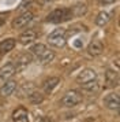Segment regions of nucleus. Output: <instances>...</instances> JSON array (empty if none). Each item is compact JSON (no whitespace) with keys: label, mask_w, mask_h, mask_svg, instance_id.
<instances>
[{"label":"nucleus","mask_w":120,"mask_h":122,"mask_svg":"<svg viewBox=\"0 0 120 122\" xmlns=\"http://www.w3.org/2000/svg\"><path fill=\"white\" fill-rule=\"evenodd\" d=\"M7 15L8 14H0V26H3L7 21Z\"/></svg>","instance_id":"b1692460"},{"label":"nucleus","mask_w":120,"mask_h":122,"mask_svg":"<svg viewBox=\"0 0 120 122\" xmlns=\"http://www.w3.org/2000/svg\"><path fill=\"white\" fill-rule=\"evenodd\" d=\"M60 84V78L59 77H49L44 81V92L51 95L53 92V89Z\"/></svg>","instance_id":"4468645a"},{"label":"nucleus","mask_w":120,"mask_h":122,"mask_svg":"<svg viewBox=\"0 0 120 122\" xmlns=\"http://www.w3.org/2000/svg\"><path fill=\"white\" fill-rule=\"evenodd\" d=\"M94 80H97L96 70H93V69H85V70H82L78 74L76 82L79 84V85H83V84H87V82H90V81H94Z\"/></svg>","instance_id":"20e7f679"},{"label":"nucleus","mask_w":120,"mask_h":122,"mask_svg":"<svg viewBox=\"0 0 120 122\" xmlns=\"http://www.w3.org/2000/svg\"><path fill=\"white\" fill-rule=\"evenodd\" d=\"M105 82L106 86L109 88H115L119 85V73L113 71V70H106L105 71Z\"/></svg>","instance_id":"ddd939ff"},{"label":"nucleus","mask_w":120,"mask_h":122,"mask_svg":"<svg viewBox=\"0 0 120 122\" xmlns=\"http://www.w3.org/2000/svg\"><path fill=\"white\" fill-rule=\"evenodd\" d=\"M38 59H40V62H41L42 65H48V63H51V62L55 59V52L51 51V50H46Z\"/></svg>","instance_id":"6ab92c4d"},{"label":"nucleus","mask_w":120,"mask_h":122,"mask_svg":"<svg viewBox=\"0 0 120 122\" xmlns=\"http://www.w3.org/2000/svg\"><path fill=\"white\" fill-rule=\"evenodd\" d=\"M15 91H16V96L19 99H23V97H29L37 89H36V85L33 82H25V84H22L19 88H16Z\"/></svg>","instance_id":"1a4fd4ad"},{"label":"nucleus","mask_w":120,"mask_h":122,"mask_svg":"<svg viewBox=\"0 0 120 122\" xmlns=\"http://www.w3.org/2000/svg\"><path fill=\"white\" fill-rule=\"evenodd\" d=\"M48 50V47L45 44H41V43H38V44H34L32 45V48H30V52H32L34 56H37V58H40V56L42 55L45 51Z\"/></svg>","instance_id":"f3484780"},{"label":"nucleus","mask_w":120,"mask_h":122,"mask_svg":"<svg viewBox=\"0 0 120 122\" xmlns=\"http://www.w3.org/2000/svg\"><path fill=\"white\" fill-rule=\"evenodd\" d=\"M53 1H55V0H38V4H41V6L46 7V6H51Z\"/></svg>","instance_id":"5701e85b"},{"label":"nucleus","mask_w":120,"mask_h":122,"mask_svg":"<svg viewBox=\"0 0 120 122\" xmlns=\"http://www.w3.org/2000/svg\"><path fill=\"white\" fill-rule=\"evenodd\" d=\"M29 100H30V103H33V104H40V103H42V100H44V95L41 92H38V91H34L29 96Z\"/></svg>","instance_id":"412c9836"},{"label":"nucleus","mask_w":120,"mask_h":122,"mask_svg":"<svg viewBox=\"0 0 120 122\" xmlns=\"http://www.w3.org/2000/svg\"><path fill=\"white\" fill-rule=\"evenodd\" d=\"M16 88H18L16 81H14V80H8V81H5V82L1 85V88H0V95L4 96V97L11 96V95L15 92Z\"/></svg>","instance_id":"9b49d317"},{"label":"nucleus","mask_w":120,"mask_h":122,"mask_svg":"<svg viewBox=\"0 0 120 122\" xmlns=\"http://www.w3.org/2000/svg\"><path fill=\"white\" fill-rule=\"evenodd\" d=\"M109 19H111V15H109L108 12L101 11L97 17H96V25H98V26H104V25H106V23L109 22Z\"/></svg>","instance_id":"a211bd4d"},{"label":"nucleus","mask_w":120,"mask_h":122,"mask_svg":"<svg viewBox=\"0 0 120 122\" xmlns=\"http://www.w3.org/2000/svg\"><path fill=\"white\" fill-rule=\"evenodd\" d=\"M72 17H82L86 14V4H76L75 7L71 8Z\"/></svg>","instance_id":"aec40b11"},{"label":"nucleus","mask_w":120,"mask_h":122,"mask_svg":"<svg viewBox=\"0 0 120 122\" xmlns=\"http://www.w3.org/2000/svg\"><path fill=\"white\" fill-rule=\"evenodd\" d=\"M15 47V39H5L0 43V52L4 55V54H8L14 50Z\"/></svg>","instance_id":"dca6fc26"},{"label":"nucleus","mask_w":120,"mask_h":122,"mask_svg":"<svg viewBox=\"0 0 120 122\" xmlns=\"http://www.w3.org/2000/svg\"><path fill=\"white\" fill-rule=\"evenodd\" d=\"M70 18H72L71 8H56L48 14L46 21L51 23H61L64 21H68Z\"/></svg>","instance_id":"f257e3e1"},{"label":"nucleus","mask_w":120,"mask_h":122,"mask_svg":"<svg viewBox=\"0 0 120 122\" xmlns=\"http://www.w3.org/2000/svg\"><path fill=\"white\" fill-rule=\"evenodd\" d=\"M32 62H33L32 54H27V52H25V54L19 55V56L15 59V62H14L16 71H21V70H23V69H26V67L29 66L30 63H32Z\"/></svg>","instance_id":"6e6552de"},{"label":"nucleus","mask_w":120,"mask_h":122,"mask_svg":"<svg viewBox=\"0 0 120 122\" xmlns=\"http://www.w3.org/2000/svg\"><path fill=\"white\" fill-rule=\"evenodd\" d=\"M36 39H37V32L33 30V29H27L19 36V43L22 45H29L32 44Z\"/></svg>","instance_id":"f8f14e48"},{"label":"nucleus","mask_w":120,"mask_h":122,"mask_svg":"<svg viewBox=\"0 0 120 122\" xmlns=\"http://www.w3.org/2000/svg\"><path fill=\"white\" fill-rule=\"evenodd\" d=\"M15 73H16V69H15L14 62H10V63L4 65V66L0 69V82L4 84L5 81L11 80V77H12Z\"/></svg>","instance_id":"423d86ee"},{"label":"nucleus","mask_w":120,"mask_h":122,"mask_svg":"<svg viewBox=\"0 0 120 122\" xmlns=\"http://www.w3.org/2000/svg\"><path fill=\"white\" fill-rule=\"evenodd\" d=\"M12 121L14 122H29V112L26 108L19 107L12 112Z\"/></svg>","instance_id":"2eb2a0df"},{"label":"nucleus","mask_w":120,"mask_h":122,"mask_svg":"<svg viewBox=\"0 0 120 122\" xmlns=\"http://www.w3.org/2000/svg\"><path fill=\"white\" fill-rule=\"evenodd\" d=\"M32 19H33V12H30V11L22 12L19 17L14 19V22H12V28L14 29L25 28V26H27L29 23L32 22Z\"/></svg>","instance_id":"39448f33"},{"label":"nucleus","mask_w":120,"mask_h":122,"mask_svg":"<svg viewBox=\"0 0 120 122\" xmlns=\"http://www.w3.org/2000/svg\"><path fill=\"white\" fill-rule=\"evenodd\" d=\"M101 4H112V3H115L116 0H98Z\"/></svg>","instance_id":"393cba45"},{"label":"nucleus","mask_w":120,"mask_h":122,"mask_svg":"<svg viewBox=\"0 0 120 122\" xmlns=\"http://www.w3.org/2000/svg\"><path fill=\"white\" fill-rule=\"evenodd\" d=\"M82 102V95L79 91H75V89H71L67 93L61 97L60 100V106L61 107H67V108H71V107H75L76 104H79Z\"/></svg>","instance_id":"7ed1b4c3"},{"label":"nucleus","mask_w":120,"mask_h":122,"mask_svg":"<svg viewBox=\"0 0 120 122\" xmlns=\"http://www.w3.org/2000/svg\"><path fill=\"white\" fill-rule=\"evenodd\" d=\"M104 106L109 108V110H119L120 106V96L117 92H113V93H109L104 97Z\"/></svg>","instance_id":"0eeeda50"},{"label":"nucleus","mask_w":120,"mask_h":122,"mask_svg":"<svg viewBox=\"0 0 120 122\" xmlns=\"http://www.w3.org/2000/svg\"><path fill=\"white\" fill-rule=\"evenodd\" d=\"M98 88H100V85H98L97 80H94V81H90V82L83 84V85H82V89H85V91H89V92H96V91H98Z\"/></svg>","instance_id":"4be33fe9"},{"label":"nucleus","mask_w":120,"mask_h":122,"mask_svg":"<svg viewBox=\"0 0 120 122\" xmlns=\"http://www.w3.org/2000/svg\"><path fill=\"white\" fill-rule=\"evenodd\" d=\"M37 122H51V121H49L48 118H45V117H42V118H40V119H38Z\"/></svg>","instance_id":"a878e982"},{"label":"nucleus","mask_w":120,"mask_h":122,"mask_svg":"<svg viewBox=\"0 0 120 122\" xmlns=\"http://www.w3.org/2000/svg\"><path fill=\"white\" fill-rule=\"evenodd\" d=\"M102 51H104V45L100 40H94V41H92L87 45V54L90 56H93V58L100 56L102 54Z\"/></svg>","instance_id":"9d476101"},{"label":"nucleus","mask_w":120,"mask_h":122,"mask_svg":"<svg viewBox=\"0 0 120 122\" xmlns=\"http://www.w3.org/2000/svg\"><path fill=\"white\" fill-rule=\"evenodd\" d=\"M65 29L59 28L48 34V44L56 48H63L65 45Z\"/></svg>","instance_id":"f03ea898"}]
</instances>
